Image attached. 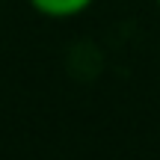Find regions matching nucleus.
I'll list each match as a JSON object with an SVG mask.
<instances>
[{"label":"nucleus","mask_w":160,"mask_h":160,"mask_svg":"<svg viewBox=\"0 0 160 160\" xmlns=\"http://www.w3.org/2000/svg\"><path fill=\"white\" fill-rule=\"evenodd\" d=\"M92 3H95V0H30V6H33L39 15L57 18V21H62V18H77L80 12H86Z\"/></svg>","instance_id":"nucleus-1"},{"label":"nucleus","mask_w":160,"mask_h":160,"mask_svg":"<svg viewBox=\"0 0 160 160\" xmlns=\"http://www.w3.org/2000/svg\"><path fill=\"white\" fill-rule=\"evenodd\" d=\"M157 6H160V0H157Z\"/></svg>","instance_id":"nucleus-2"}]
</instances>
